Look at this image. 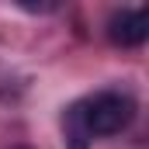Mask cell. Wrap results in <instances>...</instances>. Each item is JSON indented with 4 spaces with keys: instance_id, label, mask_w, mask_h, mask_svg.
<instances>
[{
    "instance_id": "1",
    "label": "cell",
    "mask_w": 149,
    "mask_h": 149,
    "mask_svg": "<svg viewBox=\"0 0 149 149\" xmlns=\"http://www.w3.org/2000/svg\"><path fill=\"white\" fill-rule=\"evenodd\" d=\"M80 118H83V128H87L90 142L101 139V135H118L121 128L132 125L135 101L125 97V94L104 90V94H94L90 101H80Z\"/></svg>"
},
{
    "instance_id": "2",
    "label": "cell",
    "mask_w": 149,
    "mask_h": 149,
    "mask_svg": "<svg viewBox=\"0 0 149 149\" xmlns=\"http://www.w3.org/2000/svg\"><path fill=\"white\" fill-rule=\"evenodd\" d=\"M108 38L121 49H132V45H142L149 38V14L142 7H132V10H118L111 21H108Z\"/></svg>"
}]
</instances>
